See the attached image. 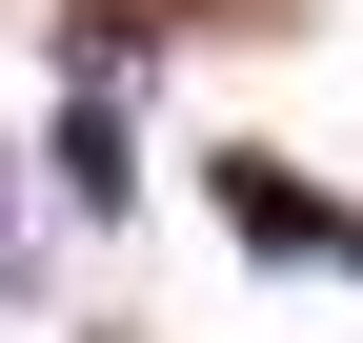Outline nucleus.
Here are the masks:
<instances>
[{
  "instance_id": "nucleus-1",
  "label": "nucleus",
  "mask_w": 363,
  "mask_h": 343,
  "mask_svg": "<svg viewBox=\"0 0 363 343\" xmlns=\"http://www.w3.org/2000/svg\"><path fill=\"white\" fill-rule=\"evenodd\" d=\"M222 223H242V242H303V263H343V202H303L283 162H222Z\"/></svg>"
}]
</instances>
